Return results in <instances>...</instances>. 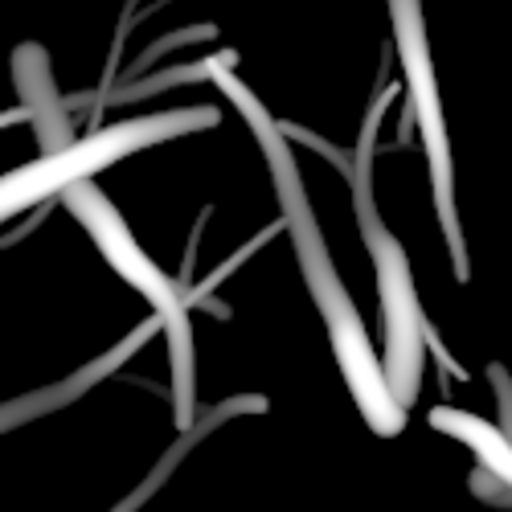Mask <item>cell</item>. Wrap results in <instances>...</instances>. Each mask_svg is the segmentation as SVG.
I'll return each instance as SVG.
<instances>
[{
	"label": "cell",
	"mask_w": 512,
	"mask_h": 512,
	"mask_svg": "<svg viewBox=\"0 0 512 512\" xmlns=\"http://www.w3.org/2000/svg\"><path fill=\"white\" fill-rule=\"evenodd\" d=\"M226 87L234 95V103L246 111V119L259 127L263 136V148L271 156V168H275V181H279V201H283V218H287V230L295 238V254L304 263V275H308V287L316 295V304L328 320V336H332V349H336V361L349 377V390L361 406V414L369 418V426L377 435H398L406 426V410L394 402L390 386H386V373H381V361L377 353L369 349V336L361 328V316L357 308L349 304L345 287H340L336 271H332V259L324 250V238L316 230V218H312V205L300 189V177H295V164H291V152L287 144H279V127H271V119L263 115V107L254 103L238 82L226 78Z\"/></svg>",
	"instance_id": "6da1fadb"
},
{
	"label": "cell",
	"mask_w": 512,
	"mask_h": 512,
	"mask_svg": "<svg viewBox=\"0 0 512 512\" xmlns=\"http://www.w3.org/2000/svg\"><path fill=\"white\" fill-rule=\"evenodd\" d=\"M361 209V230L365 242L377 259V283H381V312H386V386L394 394V402L406 410L418 398V381H422V312H418V295H414V279H410V263L402 246L390 238V230L377 222L373 205H357Z\"/></svg>",
	"instance_id": "7a4b0ae2"
},
{
	"label": "cell",
	"mask_w": 512,
	"mask_h": 512,
	"mask_svg": "<svg viewBox=\"0 0 512 512\" xmlns=\"http://www.w3.org/2000/svg\"><path fill=\"white\" fill-rule=\"evenodd\" d=\"M431 426H435V431H447V435L463 439L467 447L476 451V459H480L484 472H492V476L504 484V492L512 496V443L496 431V426H488V422L476 418V414L447 410V406H439V410L431 414Z\"/></svg>",
	"instance_id": "3957f363"
},
{
	"label": "cell",
	"mask_w": 512,
	"mask_h": 512,
	"mask_svg": "<svg viewBox=\"0 0 512 512\" xmlns=\"http://www.w3.org/2000/svg\"><path fill=\"white\" fill-rule=\"evenodd\" d=\"M492 381H496V398H500V414H504V426H500V435L512 443V381L500 365H492Z\"/></svg>",
	"instance_id": "277c9868"
}]
</instances>
